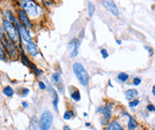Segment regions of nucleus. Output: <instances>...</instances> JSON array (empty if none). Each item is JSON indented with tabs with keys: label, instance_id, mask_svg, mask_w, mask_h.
I'll return each mask as SVG.
<instances>
[{
	"label": "nucleus",
	"instance_id": "1",
	"mask_svg": "<svg viewBox=\"0 0 155 130\" xmlns=\"http://www.w3.org/2000/svg\"><path fill=\"white\" fill-rule=\"evenodd\" d=\"M72 70L77 77L78 81L80 82V84L83 86H87L90 83V75L85 70L84 66L79 62H76L72 66Z\"/></svg>",
	"mask_w": 155,
	"mask_h": 130
},
{
	"label": "nucleus",
	"instance_id": "2",
	"mask_svg": "<svg viewBox=\"0 0 155 130\" xmlns=\"http://www.w3.org/2000/svg\"><path fill=\"white\" fill-rule=\"evenodd\" d=\"M24 11L30 17H36L39 15V7L33 0H20Z\"/></svg>",
	"mask_w": 155,
	"mask_h": 130
},
{
	"label": "nucleus",
	"instance_id": "3",
	"mask_svg": "<svg viewBox=\"0 0 155 130\" xmlns=\"http://www.w3.org/2000/svg\"><path fill=\"white\" fill-rule=\"evenodd\" d=\"M3 26L6 31L7 35H8L9 39L12 40L13 43H17L19 40V32L16 27L13 25L12 22H10L8 20H4L3 21Z\"/></svg>",
	"mask_w": 155,
	"mask_h": 130
},
{
	"label": "nucleus",
	"instance_id": "4",
	"mask_svg": "<svg viewBox=\"0 0 155 130\" xmlns=\"http://www.w3.org/2000/svg\"><path fill=\"white\" fill-rule=\"evenodd\" d=\"M53 116L52 113L49 110H46L42 113L39 120V128L40 130H50L52 125Z\"/></svg>",
	"mask_w": 155,
	"mask_h": 130
},
{
	"label": "nucleus",
	"instance_id": "5",
	"mask_svg": "<svg viewBox=\"0 0 155 130\" xmlns=\"http://www.w3.org/2000/svg\"><path fill=\"white\" fill-rule=\"evenodd\" d=\"M79 47H80V40L77 38H73L68 44V51L70 53L71 58H75L79 54Z\"/></svg>",
	"mask_w": 155,
	"mask_h": 130
},
{
	"label": "nucleus",
	"instance_id": "6",
	"mask_svg": "<svg viewBox=\"0 0 155 130\" xmlns=\"http://www.w3.org/2000/svg\"><path fill=\"white\" fill-rule=\"evenodd\" d=\"M17 30L19 32V36L21 37V39L24 41V43H31L33 42V40L31 36L30 32L28 31V29L25 28V27L21 23H17Z\"/></svg>",
	"mask_w": 155,
	"mask_h": 130
},
{
	"label": "nucleus",
	"instance_id": "7",
	"mask_svg": "<svg viewBox=\"0 0 155 130\" xmlns=\"http://www.w3.org/2000/svg\"><path fill=\"white\" fill-rule=\"evenodd\" d=\"M102 4L107 11L114 16H119V9L113 0H102Z\"/></svg>",
	"mask_w": 155,
	"mask_h": 130
},
{
	"label": "nucleus",
	"instance_id": "8",
	"mask_svg": "<svg viewBox=\"0 0 155 130\" xmlns=\"http://www.w3.org/2000/svg\"><path fill=\"white\" fill-rule=\"evenodd\" d=\"M18 17H19V20H20V23H21L25 28L27 29H31V23L29 19V16L24 11V10H19L18 11Z\"/></svg>",
	"mask_w": 155,
	"mask_h": 130
},
{
	"label": "nucleus",
	"instance_id": "9",
	"mask_svg": "<svg viewBox=\"0 0 155 130\" xmlns=\"http://www.w3.org/2000/svg\"><path fill=\"white\" fill-rule=\"evenodd\" d=\"M112 106H113V104L111 102H107L106 106H103V109H102V118L106 119L107 121H110L111 117H112Z\"/></svg>",
	"mask_w": 155,
	"mask_h": 130
},
{
	"label": "nucleus",
	"instance_id": "10",
	"mask_svg": "<svg viewBox=\"0 0 155 130\" xmlns=\"http://www.w3.org/2000/svg\"><path fill=\"white\" fill-rule=\"evenodd\" d=\"M51 80H52V83L54 84V86L58 88V90L60 92H63L64 90V85H63V81L62 78L60 76V74L55 72L51 75Z\"/></svg>",
	"mask_w": 155,
	"mask_h": 130
},
{
	"label": "nucleus",
	"instance_id": "11",
	"mask_svg": "<svg viewBox=\"0 0 155 130\" xmlns=\"http://www.w3.org/2000/svg\"><path fill=\"white\" fill-rule=\"evenodd\" d=\"M25 49L27 50L31 56H36L38 54V50L37 47L35 44V42H31V43H25Z\"/></svg>",
	"mask_w": 155,
	"mask_h": 130
},
{
	"label": "nucleus",
	"instance_id": "12",
	"mask_svg": "<svg viewBox=\"0 0 155 130\" xmlns=\"http://www.w3.org/2000/svg\"><path fill=\"white\" fill-rule=\"evenodd\" d=\"M138 95H139V93H138L137 89H134V88H130V89H127L125 91V97L129 102L137 99Z\"/></svg>",
	"mask_w": 155,
	"mask_h": 130
},
{
	"label": "nucleus",
	"instance_id": "13",
	"mask_svg": "<svg viewBox=\"0 0 155 130\" xmlns=\"http://www.w3.org/2000/svg\"><path fill=\"white\" fill-rule=\"evenodd\" d=\"M107 130H125V128L122 126V125L116 120H113L109 122L107 125Z\"/></svg>",
	"mask_w": 155,
	"mask_h": 130
},
{
	"label": "nucleus",
	"instance_id": "14",
	"mask_svg": "<svg viewBox=\"0 0 155 130\" xmlns=\"http://www.w3.org/2000/svg\"><path fill=\"white\" fill-rule=\"evenodd\" d=\"M138 127V122L136 119L130 115L129 119H127V130H135Z\"/></svg>",
	"mask_w": 155,
	"mask_h": 130
},
{
	"label": "nucleus",
	"instance_id": "15",
	"mask_svg": "<svg viewBox=\"0 0 155 130\" xmlns=\"http://www.w3.org/2000/svg\"><path fill=\"white\" fill-rule=\"evenodd\" d=\"M51 93H52V96H53V101H52V104H53V106H54V109H55V111L56 112H59L58 110V101H59V98H58V94L57 92L53 89V88H50Z\"/></svg>",
	"mask_w": 155,
	"mask_h": 130
},
{
	"label": "nucleus",
	"instance_id": "16",
	"mask_svg": "<svg viewBox=\"0 0 155 130\" xmlns=\"http://www.w3.org/2000/svg\"><path fill=\"white\" fill-rule=\"evenodd\" d=\"M71 99L74 101V102H80L81 100V94L79 92V90L77 89V88H74V90L71 91Z\"/></svg>",
	"mask_w": 155,
	"mask_h": 130
},
{
	"label": "nucleus",
	"instance_id": "17",
	"mask_svg": "<svg viewBox=\"0 0 155 130\" xmlns=\"http://www.w3.org/2000/svg\"><path fill=\"white\" fill-rule=\"evenodd\" d=\"M117 79L120 81V82H122V83H126V82L129 81L130 79V75L126 73V72H121L118 74V76H117Z\"/></svg>",
	"mask_w": 155,
	"mask_h": 130
},
{
	"label": "nucleus",
	"instance_id": "18",
	"mask_svg": "<svg viewBox=\"0 0 155 130\" xmlns=\"http://www.w3.org/2000/svg\"><path fill=\"white\" fill-rule=\"evenodd\" d=\"M3 93L6 95L7 97H12L13 94H15V90H13L10 86H7L4 87Z\"/></svg>",
	"mask_w": 155,
	"mask_h": 130
},
{
	"label": "nucleus",
	"instance_id": "19",
	"mask_svg": "<svg viewBox=\"0 0 155 130\" xmlns=\"http://www.w3.org/2000/svg\"><path fill=\"white\" fill-rule=\"evenodd\" d=\"M87 12H89L90 17H92L94 12H95V6H94V4L91 3V1L87 2Z\"/></svg>",
	"mask_w": 155,
	"mask_h": 130
},
{
	"label": "nucleus",
	"instance_id": "20",
	"mask_svg": "<svg viewBox=\"0 0 155 130\" xmlns=\"http://www.w3.org/2000/svg\"><path fill=\"white\" fill-rule=\"evenodd\" d=\"M72 117H74V113H73L72 110H66L65 113H64V115H63V118H64V120H66V121L71 120Z\"/></svg>",
	"mask_w": 155,
	"mask_h": 130
},
{
	"label": "nucleus",
	"instance_id": "21",
	"mask_svg": "<svg viewBox=\"0 0 155 130\" xmlns=\"http://www.w3.org/2000/svg\"><path fill=\"white\" fill-rule=\"evenodd\" d=\"M38 129V125H37V122L36 120L32 119L29 125V130H37Z\"/></svg>",
	"mask_w": 155,
	"mask_h": 130
},
{
	"label": "nucleus",
	"instance_id": "22",
	"mask_svg": "<svg viewBox=\"0 0 155 130\" xmlns=\"http://www.w3.org/2000/svg\"><path fill=\"white\" fill-rule=\"evenodd\" d=\"M5 59H6V54L4 51V46L1 42H0V60L5 61Z\"/></svg>",
	"mask_w": 155,
	"mask_h": 130
},
{
	"label": "nucleus",
	"instance_id": "23",
	"mask_svg": "<svg viewBox=\"0 0 155 130\" xmlns=\"http://www.w3.org/2000/svg\"><path fill=\"white\" fill-rule=\"evenodd\" d=\"M139 104H140V101L138 99H135V100H132V101L129 102V106L130 108H134V107L138 106Z\"/></svg>",
	"mask_w": 155,
	"mask_h": 130
},
{
	"label": "nucleus",
	"instance_id": "24",
	"mask_svg": "<svg viewBox=\"0 0 155 130\" xmlns=\"http://www.w3.org/2000/svg\"><path fill=\"white\" fill-rule=\"evenodd\" d=\"M141 83H142V79H141L140 77H134L132 80V85L135 86H138Z\"/></svg>",
	"mask_w": 155,
	"mask_h": 130
},
{
	"label": "nucleus",
	"instance_id": "25",
	"mask_svg": "<svg viewBox=\"0 0 155 130\" xmlns=\"http://www.w3.org/2000/svg\"><path fill=\"white\" fill-rule=\"evenodd\" d=\"M147 110L149 112H155V106L152 105V104H149L147 106Z\"/></svg>",
	"mask_w": 155,
	"mask_h": 130
},
{
	"label": "nucleus",
	"instance_id": "26",
	"mask_svg": "<svg viewBox=\"0 0 155 130\" xmlns=\"http://www.w3.org/2000/svg\"><path fill=\"white\" fill-rule=\"evenodd\" d=\"M101 54H102V57L104 59H107V57H109V52H107V50L106 49H102V50H101Z\"/></svg>",
	"mask_w": 155,
	"mask_h": 130
},
{
	"label": "nucleus",
	"instance_id": "27",
	"mask_svg": "<svg viewBox=\"0 0 155 130\" xmlns=\"http://www.w3.org/2000/svg\"><path fill=\"white\" fill-rule=\"evenodd\" d=\"M144 49L146 50H147V52H149V54H150V56H152L153 55V50L151 49V47H147V46H144Z\"/></svg>",
	"mask_w": 155,
	"mask_h": 130
},
{
	"label": "nucleus",
	"instance_id": "28",
	"mask_svg": "<svg viewBox=\"0 0 155 130\" xmlns=\"http://www.w3.org/2000/svg\"><path fill=\"white\" fill-rule=\"evenodd\" d=\"M39 87H40V89H42V90H45L46 88H47V86L45 85V83H44V82L40 81V82H39Z\"/></svg>",
	"mask_w": 155,
	"mask_h": 130
},
{
	"label": "nucleus",
	"instance_id": "29",
	"mask_svg": "<svg viewBox=\"0 0 155 130\" xmlns=\"http://www.w3.org/2000/svg\"><path fill=\"white\" fill-rule=\"evenodd\" d=\"M29 92H30V90L28 89V88H23V93L21 94V96L22 97H26L27 95L29 94Z\"/></svg>",
	"mask_w": 155,
	"mask_h": 130
},
{
	"label": "nucleus",
	"instance_id": "30",
	"mask_svg": "<svg viewBox=\"0 0 155 130\" xmlns=\"http://www.w3.org/2000/svg\"><path fill=\"white\" fill-rule=\"evenodd\" d=\"M22 106H23L24 108H27V107L29 106V104H28L27 102H22Z\"/></svg>",
	"mask_w": 155,
	"mask_h": 130
},
{
	"label": "nucleus",
	"instance_id": "31",
	"mask_svg": "<svg viewBox=\"0 0 155 130\" xmlns=\"http://www.w3.org/2000/svg\"><path fill=\"white\" fill-rule=\"evenodd\" d=\"M102 109H103V106H101L97 108V110H96V113H99V112H102Z\"/></svg>",
	"mask_w": 155,
	"mask_h": 130
},
{
	"label": "nucleus",
	"instance_id": "32",
	"mask_svg": "<svg viewBox=\"0 0 155 130\" xmlns=\"http://www.w3.org/2000/svg\"><path fill=\"white\" fill-rule=\"evenodd\" d=\"M63 130H71V129L70 126H68V125H64V126H63Z\"/></svg>",
	"mask_w": 155,
	"mask_h": 130
},
{
	"label": "nucleus",
	"instance_id": "33",
	"mask_svg": "<svg viewBox=\"0 0 155 130\" xmlns=\"http://www.w3.org/2000/svg\"><path fill=\"white\" fill-rule=\"evenodd\" d=\"M152 95H153V96H155V85L152 86Z\"/></svg>",
	"mask_w": 155,
	"mask_h": 130
},
{
	"label": "nucleus",
	"instance_id": "34",
	"mask_svg": "<svg viewBox=\"0 0 155 130\" xmlns=\"http://www.w3.org/2000/svg\"><path fill=\"white\" fill-rule=\"evenodd\" d=\"M116 44L117 45H121V44H122V41H121V40H116Z\"/></svg>",
	"mask_w": 155,
	"mask_h": 130
},
{
	"label": "nucleus",
	"instance_id": "35",
	"mask_svg": "<svg viewBox=\"0 0 155 130\" xmlns=\"http://www.w3.org/2000/svg\"><path fill=\"white\" fill-rule=\"evenodd\" d=\"M86 126H91V122H87V124H86Z\"/></svg>",
	"mask_w": 155,
	"mask_h": 130
},
{
	"label": "nucleus",
	"instance_id": "36",
	"mask_svg": "<svg viewBox=\"0 0 155 130\" xmlns=\"http://www.w3.org/2000/svg\"><path fill=\"white\" fill-rule=\"evenodd\" d=\"M153 130H155V128H154V129H153Z\"/></svg>",
	"mask_w": 155,
	"mask_h": 130
},
{
	"label": "nucleus",
	"instance_id": "37",
	"mask_svg": "<svg viewBox=\"0 0 155 130\" xmlns=\"http://www.w3.org/2000/svg\"><path fill=\"white\" fill-rule=\"evenodd\" d=\"M153 1H155V0H153Z\"/></svg>",
	"mask_w": 155,
	"mask_h": 130
}]
</instances>
